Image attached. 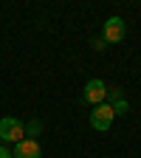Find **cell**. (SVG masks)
<instances>
[{
	"instance_id": "6da1fadb",
	"label": "cell",
	"mask_w": 141,
	"mask_h": 158,
	"mask_svg": "<svg viewBox=\"0 0 141 158\" xmlns=\"http://www.w3.org/2000/svg\"><path fill=\"white\" fill-rule=\"evenodd\" d=\"M23 135H26V124L20 122V118L14 116H3L0 118V138L3 141H23Z\"/></svg>"
},
{
	"instance_id": "7a4b0ae2",
	"label": "cell",
	"mask_w": 141,
	"mask_h": 158,
	"mask_svg": "<svg viewBox=\"0 0 141 158\" xmlns=\"http://www.w3.org/2000/svg\"><path fill=\"white\" fill-rule=\"evenodd\" d=\"M127 34V26H124V20L122 17H107L105 20V31H102V40L107 45H116V43H122Z\"/></svg>"
},
{
	"instance_id": "3957f363",
	"label": "cell",
	"mask_w": 141,
	"mask_h": 158,
	"mask_svg": "<svg viewBox=\"0 0 141 158\" xmlns=\"http://www.w3.org/2000/svg\"><path fill=\"white\" fill-rule=\"evenodd\" d=\"M82 99H85L88 105H93V107L105 105V99H107V85L102 82V79H90V82L85 85V93H82Z\"/></svg>"
},
{
	"instance_id": "277c9868",
	"label": "cell",
	"mask_w": 141,
	"mask_h": 158,
	"mask_svg": "<svg viewBox=\"0 0 141 158\" xmlns=\"http://www.w3.org/2000/svg\"><path fill=\"white\" fill-rule=\"evenodd\" d=\"M113 118H116V113H113L110 105H99V107H93V113H90V127L99 130V133H105V130L113 124Z\"/></svg>"
},
{
	"instance_id": "5b68a950",
	"label": "cell",
	"mask_w": 141,
	"mask_h": 158,
	"mask_svg": "<svg viewBox=\"0 0 141 158\" xmlns=\"http://www.w3.org/2000/svg\"><path fill=\"white\" fill-rule=\"evenodd\" d=\"M14 158H43V147H39L37 138H23V141L14 144Z\"/></svg>"
},
{
	"instance_id": "8992f818",
	"label": "cell",
	"mask_w": 141,
	"mask_h": 158,
	"mask_svg": "<svg viewBox=\"0 0 141 158\" xmlns=\"http://www.w3.org/2000/svg\"><path fill=\"white\" fill-rule=\"evenodd\" d=\"M107 96H110V107H113V113L116 116H122V113H127V99L122 96V90H118V88H113V90H107Z\"/></svg>"
},
{
	"instance_id": "52a82bcc",
	"label": "cell",
	"mask_w": 141,
	"mask_h": 158,
	"mask_svg": "<svg viewBox=\"0 0 141 158\" xmlns=\"http://www.w3.org/2000/svg\"><path fill=\"white\" fill-rule=\"evenodd\" d=\"M39 130H43V124H39V122H31V124L26 127V133H28V135H37Z\"/></svg>"
},
{
	"instance_id": "ba28073f",
	"label": "cell",
	"mask_w": 141,
	"mask_h": 158,
	"mask_svg": "<svg viewBox=\"0 0 141 158\" xmlns=\"http://www.w3.org/2000/svg\"><path fill=\"white\" fill-rule=\"evenodd\" d=\"M93 48H96V51H105V48H107V43H105L102 37H96V40H93Z\"/></svg>"
},
{
	"instance_id": "9c48e42d",
	"label": "cell",
	"mask_w": 141,
	"mask_h": 158,
	"mask_svg": "<svg viewBox=\"0 0 141 158\" xmlns=\"http://www.w3.org/2000/svg\"><path fill=\"white\" fill-rule=\"evenodd\" d=\"M0 158H14V155H11V152H9L6 147H0Z\"/></svg>"
}]
</instances>
